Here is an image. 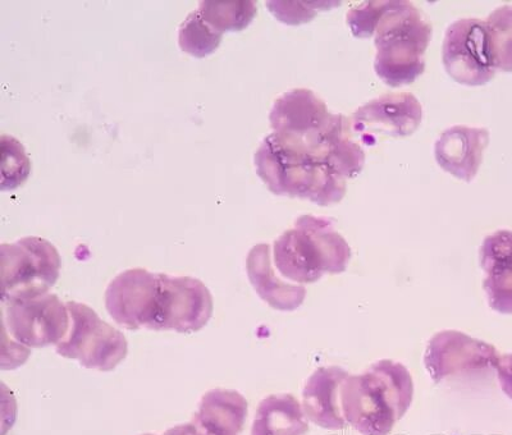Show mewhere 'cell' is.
<instances>
[{
  "mask_svg": "<svg viewBox=\"0 0 512 435\" xmlns=\"http://www.w3.org/2000/svg\"><path fill=\"white\" fill-rule=\"evenodd\" d=\"M254 159L256 173L274 195L320 206L345 198L346 178L333 171L300 137L273 132L260 144Z\"/></svg>",
  "mask_w": 512,
  "mask_h": 435,
  "instance_id": "1",
  "label": "cell"
},
{
  "mask_svg": "<svg viewBox=\"0 0 512 435\" xmlns=\"http://www.w3.org/2000/svg\"><path fill=\"white\" fill-rule=\"evenodd\" d=\"M413 397L409 370L397 361L381 360L342 383V414L360 434L388 435L410 409Z\"/></svg>",
  "mask_w": 512,
  "mask_h": 435,
  "instance_id": "2",
  "label": "cell"
},
{
  "mask_svg": "<svg viewBox=\"0 0 512 435\" xmlns=\"http://www.w3.org/2000/svg\"><path fill=\"white\" fill-rule=\"evenodd\" d=\"M351 247L333 227L331 219L303 215L295 227L274 242V264L283 278L314 283L324 274L344 273Z\"/></svg>",
  "mask_w": 512,
  "mask_h": 435,
  "instance_id": "3",
  "label": "cell"
},
{
  "mask_svg": "<svg viewBox=\"0 0 512 435\" xmlns=\"http://www.w3.org/2000/svg\"><path fill=\"white\" fill-rule=\"evenodd\" d=\"M432 25L410 2H388L376 30L374 71L391 87L413 84L425 70Z\"/></svg>",
  "mask_w": 512,
  "mask_h": 435,
  "instance_id": "4",
  "label": "cell"
},
{
  "mask_svg": "<svg viewBox=\"0 0 512 435\" xmlns=\"http://www.w3.org/2000/svg\"><path fill=\"white\" fill-rule=\"evenodd\" d=\"M61 256L49 241L25 237L0 246L2 302L26 300L48 293L61 272Z\"/></svg>",
  "mask_w": 512,
  "mask_h": 435,
  "instance_id": "5",
  "label": "cell"
},
{
  "mask_svg": "<svg viewBox=\"0 0 512 435\" xmlns=\"http://www.w3.org/2000/svg\"><path fill=\"white\" fill-rule=\"evenodd\" d=\"M71 325L57 345V354L88 369L111 372L126 359L128 343L121 331L98 317L88 305L67 302Z\"/></svg>",
  "mask_w": 512,
  "mask_h": 435,
  "instance_id": "6",
  "label": "cell"
},
{
  "mask_svg": "<svg viewBox=\"0 0 512 435\" xmlns=\"http://www.w3.org/2000/svg\"><path fill=\"white\" fill-rule=\"evenodd\" d=\"M213 309L212 293L199 279L158 273L146 329L177 333L199 332L212 318Z\"/></svg>",
  "mask_w": 512,
  "mask_h": 435,
  "instance_id": "7",
  "label": "cell"
},
{
  "mask_svg": "<svg viewBox=\"0 0 512 435\" xmlns=\"http://www.w3.org/2000/svg\"><path fill=\"white\" fill-rule=\"evenodd\" d=\"M3 308L4 332L11 334L20 346L58 345L70 331L67 305L53 293L3 302Z\"/></svg>",
  "mask_w": 512,
  "mask_h": 435,
  "instance_id": "8",
  "label": "cell"
},
{
  "mask_svg": "<svg viewBox=\"0 0 512 435\" xmlns=\"http://www.w3.org/2000/svg\"><path fill=\"white\" fill-rule=\"evenodd\" d=\"M443 66L451 79L466 86H482L496 75L487 24L465 18L450 25L442 47Z\"/></svg>",
  "mask_w": 512,
  "mask_h": 435,
  "instance_id": "9",
  "label": "cell"
},
{
  "mask_svg": "<svg viewBox=\"0 0 512 435\" xmlns=\"http://www.w3.org/2000/svg\"><path fill=\"white\" fill-rule=\"evenodd\" d=\"M498 356L496 348L486 342L459 331H442L428 342L424 365L433 382L440 383L452 374L493 368Z\"/></svg>",
  "mask_w": 512,
  "mask_h": 435,
  "instance_id": "10",
  "label": "cell"
},
{
  "mask_svg": "<svg viewBox=\"0 0 512 435\" xmlns=\"http://www.w3.org/2000/svg\"><path fill=\"white\" fill-rule=\"evenodd\" d=\"M157 282L158 273L143 268L118 274L105 291V308L114 322L130 331L146 329Z\"/></svg>",
  "mask_w": 512,
  "mask_h": 435,
  "instance_id": "11",
  "label": "cell"
},
{
  "mask_svg": "<svg viewBox=\"0 0 512 435\" xmlns=\"http://www.w3.org/2000/svg\"><path fill=\"white\" fill-rule=\"evenodd\" d=\"M423 119V107L410 93H390L372 100L352 116V127L363 134L395 137L413 135Z\"/></svg>",
  "mask_w": 512,
  "mask_h": 435,
  "instance_id": "12",
  "label": "cell"
},
{
  "mask_svg": "<svg viewBox=\"0 0 512 435\" xmlns=\"http://www.w3.org/2000/svg\"><path fill=\"white\" fill-rule=\"evenodd\" d=\"M331 117L326 103L313 91L295 89L276 100L269 121L274 132L308 141L324 130Z\"/></svg>",
  "mask_w": 512,
  "mask_h": 435,
  "instance_id": "13",
  "label": "cell"
},
{
  "mask_svg": "<svg viewBox=\"0 0 512 435\" xmlns=\"http://www.w3.org/2000/svg\"><path fill=\"white\" fill-rule=\"evenodd\" d=\"M488 144L487 128L454 126L437 140L434 155L443 171L461 181L472 182L478 174Z\"/></svg>",
  "mask_w": 512,
  "mask_h": 435,
  "instance_id": "14",
  "label": "cell"
},
{
  "mask_svg": "<svg viewBox=\"0 0 512 435\" xmlns=\"http://www.w3.org/2000/svg\"><path fill=\"white\" fill-rule=\"evenodd\" d=\"M479 260L486 273L483 288L489 306L497 313L512 314V232L501 230L486 237Z\"/></svg>",
  "mask_w": 512,
  "mask_h": 435,
  "instance_id": "15",
  "label": "cell"
},
{
  "mask_svg": "<svg viewBox=\"0 0 512 435\" xmlns=\"http://www.w3.org/2000/svg\"><path fill=\"white\" fill-rule=\"evenodd\" d=\"M349 375L340 366L315 370L306 382L303 392V410L308 420L328 430L346 427L347 423L342 414L341 387Z\"/></svg>",
  "mask_w": 512,
  "mask_h": 435,
  "instance_id": "16",
  "label": "cell"
},
{
  "mask_svg": "<svg viewBox=\"0 0 512 435\" xmlns=\"http://www.w3.org/2000/svg\"><path fill=\"white\" fill-rule=\"evenodd\" d=\"M341 177L354 178L363 171L365 154L352 140L349 118L332 114L328 125L318 137L306 143Z\"/></svg>",
  "mask_w": 512,
  "mask_h": 435,
  "instance_id": "17",
  "label": "cell"
},
{
  "mask_svg": "<svg viewBox=\"0 0 512 435\" xmlns=\"http://www.w3.org/2000/svg\"><path fill=\"white\" fill-rule=\"evenodd\" d=\"M248 418V401L231 389H212L201 398L192 418L198 435H240Z\"/></svg>",
  "mask_w": 512,
  "mask_h": 435,
  "instance_id": "18",
  "label": "cell"
},
{
  "mask_svg": "<svg viewBox=\"0 0 512 435\" xmlns=\"http://www.w3.org/2000/svg\"><path fill=\"white\" fill-rule=\"evenodd\" d=\"M246 269L254 290L271 308L294 311L304 304L306 288L283 282L274 273L269 245L259 244L250 250Z\"/></svg>",
  "mask_w": 512,
  "mask_h": 435,
  "instance_id": "19",
  "label": "cell"
},
{
  "mask_svg": "<svg viewBox=\"0 0 512 435\" xmlns=\"http://www.w3.org/2000/svg\"><path fill=\"white\" fill-rule=\"evenodd\" d=\"M303 406L292 395L265 397L256 411L251 435H305L309 432Z\"/></svg>",
  "mask_w": 512,
  "mask_h": 435,
  "instance_id": "20",
  "label": "cell"
},
{
  "mask_svg": "<svg viewBox=\"0 0 512 435\" xmlns=\"http://www.w3.org/2000/svg\"><path fill=\"white\" fill-rule=\"evenodd\" d=\"M198 12L214 30L241 31L253 22L258 8L250 0H204L199 3Z\"/></svg>",
  "mask_w": 512,
  "mask_h": 435,
  "instance_id": "21",
  "label": "cell"
},
{
  "mask_svg": "<svg viewBox=\"0 0 512 435\" xmlns=\"http://www.w3.org/2000/svg\"><path fill=\"white\" fill-rule=\"evenodd\" d=\"M221 32L203 20L198 11L191 12L178 31V44L182 52L195 58H205L216 52L222 41Z\"/></svg>",
  "mask_w": 512,
  "mask_h": 435,
  "instance_id": "22",
  "label": "cell"
},
{
  "mask_svg": "<svg viewBox=\"0 0 512 435\" xmlns=\"http://www.w3.org/2000/svg\"><path fill=\"white\" fill-rule=\"evenodd\" d=\"M486 24L496 70L512 72V6L493 11Z\"/></svg>",
  "mask_w": 512,
  "mask_h": 435,
  "instance_id": "23",
  "label": "cell"
},
{
  "mask_svg": "<svg viewBox=\"0 0 512 435\" xmlns=\"http://www.w3.org/2000/svg\"><path fill=\"white\" fill-rule=\"evenodd\" d=\"M31 171L24 146L15 137L2 136V187L3 191L15 190L24 185Z\"/></svg>",
  "mask_w": 512,
  "mask_h": 435,
  "instance_id": "24",
  "label": "cell"
},
{
  "mask_svg": "<svg viewBox=\"0 0 512 435\" xmlns=\"http://www.w3.org/2000/svg\"><path fill=\"white\" fill-rule=\"evenodd\" d=\"M388 2H365L347 12V25L355 38L369 39L376 34Z\"/></svg>",
  "mask_w": 512,
  "mask_h": 435,
  "instance_id": "25",
  "label": "cell"
},
{
  "mask_svg": "<svg viewBox=\"0 0 512 435\" xmlns=\"http://www.w3.org/2000/svg\"><path fill=\"white\" fill-rule=\"evenodd\" d=\"M329 2H267L274 17L283 24L299 26L314 20L319 9Z\"/></svg>",
  "mask_w": 512,
  "mask_h": 435,
  "instance_id": "26",
  "label": "cell"
},
{
  "mask_svg": "<svg viewBox=\"0 0 512 435\" xmlns=\"http://www.w3.org/2000/svg\"><path fill=\"white\" fill-rule=\"evenodd\" d=\"M497 370L498 379H500L502 391L512 400V354L498 356L493 366Z\"/></svg>",
  "mask_w": 512,
  "mask_h": 435,
  "instance_id": "27",
  "label": "cell"
},
{
  "mask_svg": "<svg viewBox=\"0 0 512 435\" xmlns=\"http://www.w3.org/2000/svg\"><path fill=\"white\" fill-rule=\"evenodd\" d=\"M163 435H198V434H196L194 425H192L190 423V424H184V425H177V427L167 430V432L164 433Z\"/></svg>",
  "mask_w": 512,
  "mask_h": 435,
  "instance_id": "28",
  "label": "cell"
},
{
  "mask_svg": "<svg viewBox=\"0 0 512 435\" xmlns=\"http://www.w3.org/2000/svg\"><path fill=\"white\" fill-rule=\"evenodd\" d=\"M143 435H154V434H143Z\"/></svg>",
  "mask_w": 512,
  "mask_h": 435,
  "instance_id": "29",
  "label": "cell"
}]
</instances>
